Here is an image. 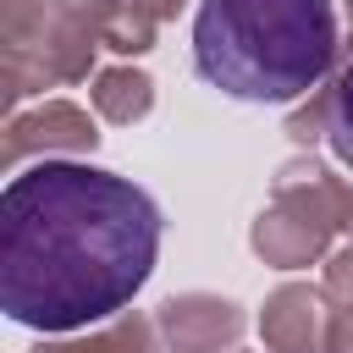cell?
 Here are the masks:
<instances>
[{
    "label": "cell",
    "mask_w": 353,
    "mask_h": 353,
    "mask_svg": "<svg viewBox=\"0 0 353 353\" xmlns=\"http://www.w3.org/2000/svg\"><path fill=\"white\" fill-rule=\"evenodd\" d=\"M325 138L336 149V160L353 171V61L336 72L331 83V105H325Z\"/></svg>",
    "instance_id": "3957f363"
},
{
    "label": "cell",
    "mask_w": 353,
    "mask_h": 353,
    "mask_svg": "<svg viewBox=\"0 0 353 353\" xmlns=\"http://www.w3.org/2000/svg\"><path fill=\"white\" fill-rule=\"evenodd\" d=\"M336 61L331 0H199L193 66L243 105H287Z\"/></svg>",
    "instance_id": "7a4b0ae2"
},
{
    "label": "cell",
    "mask_w": 353,
    "mask_h": 353,
    "mask_svg": "<svg viewBox=\"0 0 353 353\" xmlns=\"http://www.w3.org/2000/svg\"><path fill=\"white\" fill-rule=\"evenodd\" d=\"M160 259V204L99 165L39 160L0 193V309L28 331L121 314Z\"/></svg>",
    "instance_id": "6da1fadb"
}]
</instances>
